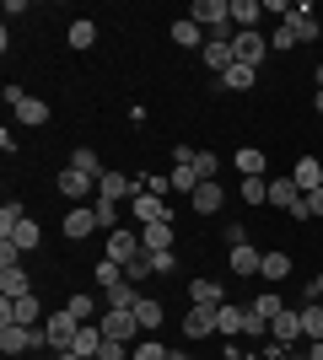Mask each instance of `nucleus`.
<instances>
[{
    "label": "nucleus",
    "mask_w": 323,
    "mask_h": 360,
    "mask_svg": "<svg viewBox=\"0 0 323 360\" xmlns=\"http://www.w3.org/2000/svg\"><path fill=\"white\" fill-rule=\"evenodd\" d=\"M6 103H11L16 124H27V129L49 124V103H44V97H32V91H22V86H6Z\"/></svg>",
    "instance_id": "obj_1"
},
{
    "label": "nucleus",
    "mask_w": 323,
    "mask_h": 360,
    "mask_svg": "<svg viewBox=\"0 0 323 360\" xmlns=\"http://www.w3.org/2000/svg\"><path fill=\"white\" fill-rule=\"evenodd\" d=\"M76 333H81V323H76L70 312L44 317V339H49V349H54V355H70V349H76Z\"/></svg>",
    "instance_id": "obj_2"
},
{
    "label": "nucleus",
    "mask_w": 323,
    "mask_h": 360,
    "mask_svg": "<svg viewBox=\"0 0 323 360\" xmlns=\"http://www.w3.org/2000/svg\"><path fill=\"white\" fill-rule=\"evenodd\" d=\"M38 345H49L44 328H27V323H0V349H6V355H27V349H38Z\"/></svg>",
    "instance_id": "obj_3"
},
{
    "label": "nucleus",
    "mask_w": 323,
    "mask_h": 360,
    "mask_svg": "<svg viewBox=\"0 0 323 360\" xmlns=\"http://www.w3.org/2000/svg\"><path fill=\"white\" fill-rule=\"evenodd\" d=\"M97 328H103V339H119V345H129L140 333V323H135V312H119V307H108L103 317H97Z\"/></svg>",
    "instance_id": "obj_4"
},
{
    "label": "nucleus",
    "mask_w": 323,
    "mask_h": 360,
    "mask_svg": "<svg viewBox=\"0 0 323 360\" xmlns=\"http://www.w3.org/2000/svg\"><path fill=\"white\" fill-rule=\"evenodd\" d=\"M0 323H27V328H38V323H44V307H38V296H22V301L0 296Z\"/></svg>",
    "instance_id": "obj_5"
},
{
    "label": "nucleus",
    "mask_w": 323,
    "mask_h": 360,
    "mask_svg": "<svg viewBox=\"0 0 323 360\" xmlns=\"http://www.w3.org/2000/svg\"><path fill=\"white\" fill-rule=\"evenodd\" d=\"M129 215H135V226H156V221H172V215H167V199L146 194V188H140V194L129 199Z\"/></svg>",
    "instance_id": "obj_6"
},
{
    "label": "nucleus",
    "mask_w": 323,
    "mask_h": 360,
    "mask_svg": "<svg viewBox=\"0 0 323 360\" xmlns=\"http://www.w3.org/2000/svg\"><path fill=\"white\" fill-rule=\"evenodd\" d=\"M232 54H237V65H253V70H259L264 54H270V44H264L259 27H253V32H237V38H232Z\"/></svg>",
    "instance_id": "obj_7"
},
{
    "label": "nucleus",
    "mask_w": 323,
    "mask_h": 360,
    "mask_svg": "<svg viewBox=\"0 0 323 360\" xmlns=\"http://www.w3.org/2000/svg\"><path fill=\"white\" fill-rule=\"evenodd\" d=\"M140 194V183L135 178H124V172H103L97 178V199H113V205H124V199H135Z\"/></svg>",
    "instance_id": "obj_8"
},
{
    "label": "nucleus",
    "mask_w": 323,
    "mask_h": 360,
    "mask_svg": "<svg viewBox=\"0 0 323 360\" xmlns=\"http://www.w3.org/2000/svg\"><path fill=\"white\" fill-rule=\"evenodd\" d=\"M286 32H291V38H296V44H318V16H312V6H296V11L291 16H286Z\"/></svg>",
    "instance_id": "obj_9"
},
{
    "label": "nucleus",
    "mask_w": 323,
    "mask_h": 360,
    "mask_svg": "<svg viewBox=\"0 0 323 360\" xmlns=\"http://www.w3.org/2000/svg\"><path fill=\"white\" fill-rule=\"evenodd\" d=\"M146 253V248H140V231H108V258H113V264H129V258H140Z\"/></svg>",
    "instance_id": "obj_10"
},
{
    "label": "nucleus",
    "mask_w": 323,
    "mask_h": 360,
    "mask_svg": "<svg viewBox=\"0 0 323 360\" xmlns=\"http://www.w3.org/2000/svg\"><path fill=\"white\" fill-rule=\"evenodd\" d=\"M60 231H65L70 242H81V237H92V231H103V226H97V210H92V205H76V210L65 215Z\"/></svg>",
    "instance_id": "obj_11"
},
{
    "label": "nucleus",
    "mask_w": 323,
    "mask_h": 360,
    "mask_svg": "<svg viewBox=\"0 0 323 360\" xmlns=\"http://www.w3.org/2000/svg\"><path fill=\"white\" fill-rule=\"evenodd\" d=\"M270 339H275L280 349H291L296 339H302V312H291V307H286V312H280L275 323H270Z\"/></svg>",
    "instance_id": "obj_12"
},
{
    "label": "nucleus",
    "mask_w": 323,
    "mask_h": 360,
    "mask_svg": "<svg viewBox=\"0 0 323 360\" xmlns=\"http://www.w3.org/2000/svg\"><path fill=\"white\" fill-rule=\"evenodd\" d=\"M270 205L286 210V215H296V210H302V188H296L291 178H270Z\"/></svg>",
    "instance_id": "obj_13"
},
{
    "label": "nucleus",
    "mask_w": 323,
    "mask_h": 360,
    "mask_svg": "<svg viewBox=\"0 0 323 360\" xmlns=\"http://www.w3.org/2000/svg\"><path fill=\"white\" fill-rule=\"evenodd\" d=\"M259 264H264V253L253 248V242H243V248H227V269H232V274H243V280H248V274H259Z\"/></svg>",
    "instance_id": "obj_14"
},
{
    "label": "nucleus",
    "mask_w": 323,
    "mask_h": 360,
    "mask_svg": "<svg viewBox=\"0 0 323 360\" xmlns=\"http://www.w3.org/2000/svg\"><path fill=\"white\" fill-rule=\"evenodd\" d=\"M215 333V307H189L184 312V339H210Z\"/></svg>",
    "instance_id": "obj_15"
},
{
    "label": "nucleus",
    "mask_w": 323,
    "mask_h": 360,
    "mask_svg": "<svg viewBox=\"0 0 323 360\" xmlns=\"http://www.w3.org/2000/svg\"><path fill=\"white\" fill-rule=\"evenodd\" d=\"M172 44H178V49H205V44H210V32H205L194 16H178V22H172Z\"/></svg>",
    "instance_id": "obj_16"
},
{
    "label": "nucleus",
    "mask_w": 323,
    "mask_h": 360,
    "mask_svg": "<svg viewBox=\"0 0 323 360\" xmlns=\"http://www.w3.org/2000/svg\"><path fill=\"white\" fill-rule=\"evenodd\" d=\"M200 54H205V65H210L215 75H227L232 65H237V54H232V38H210V44H205Z\"/></svg>",
    "instance_id": "obj_17"
},
{
    "label": "nucleus",
    "mask_w": 323,
    "mask_h": 360,
    "mask_svg": "<svg viewBox=\"0 0 323 360\" xmlns=\"http://www.w3.org/2000/svg\"><path fill=\"white\" fill-rule=\"evenodd\" d=\"M140 248H146V253H172V221L140 226Z\"/></svg>",
    "instance_id": "obj_18"
},
{
    "label": "nucleus",
    "mask_w": 323,
    "mask_h": 360,
    "mask_svg": "<svg viewBox=\"0 0 323 360\" xmlns=\"http://www.w3.org/2000/svg\"><path fill=\"white\" fill-rule=\"evenodd\" d=\"M54 188H60L65 199H87V194H92V188H97V183L87 178V172H76V167H65L60 178H54Z\"/></svg>",
    "instance_id": "obj_19"
},
{
    "label": "nucleus",
    "mask_w": 323,
    "mask_h": 360,
    "mask_svg": "<svg viewBox=\"0 0 323 360\" xmlns=\"http://www.w3.org/2000/svg\"><path fill=\"white\" fill-rule=\"evenodd\" d=\"M243 323H248V307H232V301H221V307H215V333H221V339L243 333Z\"/></svg>",
    "instance_id": "obj_20"
},
{
    "label": "nucleus",
    "mask_w": 323,
    "mask_h": 360,
    "mask_svg": "<svg viewBox=\"0 0 323 360\" xmlns=\"http://www.w3.org/2000/svg\"><path fill=\"white\" fill-rule=\"evenodd\" d=\"M291 183L302 188V194H312V188H323V167H318V156H302V162L291 167Z\"/></svg>",
    "instance_id": "obj_21"
},
{
    "label": "nucleus",
    "mask_w": 323,
    "mask_h": 360,
    "mask_svg": "<svg viewBox=\"0 0 323 360\" xmlns=\"http://www.w3.org/2000/svg\"><path fill=\"white\" fill-rule=\"evenodd\" d=\"M253 81H259L253 65H232L227 75H215V86H221V91H253Z\"/></svg>",
    "instance_id": "obj_22"
},
{
    "label": "nucleus",
    "mask_w": 323,
    "mask_h": 360,
    "mask_svg": "<svg viewBox=\"0 0 323 360\" xmlns=\"http://www.w3.org/2000/svg\"><path fill=\"white\" fill-rule=\"evenodd\" d=\"M135 323H140V333L162 328V323H167V312H162V301H156V296H140V301H135Z\"/></svg>",
    "instance_id": "obj_23"
},
{
    "label": "nucleus",
    "mask_w": 323,
    "mask_h": 360,
    "mask_svg": "<svg viewBox=\"0 0 323 360\" xmlns=\"http://www.w3.org/2000/svg\"><path fill=\"white\" fill-rule=\"evenodd\" d=\"M259 16H264V0H232V27L237 32H253Z\"/></svg>",
    "instance_id": "obj_24"
},
{
    "label": "nucleus",
    "mask_w": 323,
    "mask_h": 360,
    "mask_svg": "<svg viewBox=\"0 0 323 360\" xmlns=\"http://www.w3.org/2000/svg\"><path fill=\"white\" fill-rule=\"evenodd\" d=\"M189 205H194V215H215L221 210V183H200V188L189 194Z\"/></svg>",
    "instance_id": "obj_25"
},
{
    "label": "nucleus",
    "mask_w": 323,
    "mask_h": 360,
    "mask_svg": "<svg viewBox=\"0 0 323 360\" xmlns=\"http://www.w3.org/2000/svg\"><path fill=\"white\" fill-rule=\"evenodd\" d=\"M0 296L6 301H22V296H32V280L22 269H0Z\"/></svg>",
    "instance_id": "obj_26"
},
{
    "label": "nucleus",
    "mask_w": 323,
    "mask_h": 360,
    "mask_svg": "<svg viewBox=\"0 0 323 360\" xmlns=\"http://www.w3.org/2000/svg\"><path fill=\"white\" fill-rule=\"evenodd\" d=\"M65 44H70V49H92L97 44V22H92V16H76L70 32H65Z\"/></svg>",
    "instance_id": "obj_27"
},
{
    "label": "nucleus",
    "mask_w": 323,
    "mask_h": 360,
    "mask_svg": "<svg viewBox=\"0 0 323 360\" xmlns=\"http://www.w3.org/2000/svg\"><path fill=\"white\" fill-rule=\"evenodd\" d=\"M259 274H270V285H275V280H286V274H291V253H286V248H270V253H264V264H259Z\"/></svg>",
    "instance_id": "obj_28"
},
{
    "label": "nucleus",
    "mask_w": 323,
    "mask_h": 360,
    "mask_svg": "<svg viewBox=\"0 0 323 360\" xmlns=\"http://www.w3.org/2000/svg\"><path fill=\"white\" fill-rule=\"evenodd\" d=\"M103 301H108V307H119V312H135L140 290H135V280H119L113 290H103Z\"/></svg>",
    "instance_id": "obj_29"
},
{
    "label": "nucleus",
    "mask_w": 323,
    "mask_h": 360,
    "mask_svg": "<svg viewBox=\"0 0 323 360\" xmlns=\"http://www.w3.org/2000/svg\"><path fill=\"white\" fill-rule=\"evenodd\" d=\"M97 349H103V328H97V323H81V333H76V349H70V355H87V360H97Z\"/></svg>",
    "instance_id": "obj_30"
},
{
    "label": "nucleus",
    "mask_w": 323,
    "mask_h": 360,
    "mask_svg": "<svg viewBox=\"0 0 323 360\" xmlns=\"http://www.w3.org/2000/svg\"><path fill=\"white\" fill-rule=\"evenodd\" d=\"M232 162H237V172H243V178H264V150H259V146H243Z\"/></svg>",
    "instance_id": "obj_31"
},
{
    "label": "nucleus",
    "mask_w": 323,
    "mask_h": 360,
    "mask_svg": "<svg viewBox=\"0 0 323 360\" xmlns=\"http://www.w3.org/2000/svg\"><path fill=\"white\" fill-rule=\"evenodd\" d=\"M70 167H76V172H87L92 183L108 172V167H97V150H92V146H76V150H70Z\"/></svg>",
    "instance_id": "obj_32"
},
{
    "label": "nucleus",
    "mask_w": 323,
    "mask_h": 360,
    "mask_svg": "<svg viewBox=\"0 0 323 360\" xmlns=\"http://www.w3.org/2000/svg\"><path fill=\"white\" fill-rule=\"evenodd\" d=\"M302 339H312V345L323 339V301H308V307H302Z\"/></svg>",
    "instance_id": "obj_33"
},
{
    "label": "nucleus",
    "mask_w": 323,
    "mask_h": 360,
    "mask_svg": "<svg viewBox=\"0 0 323 360\" xmlns=\"http://www.w3.org/2000/svg\"><path fill=\"white\" fill-rule=\"evenodd\" d=\"M189 301H194V307H221V285H215V280H194V285H189Z\"/></svg>",
    "instance_id": "obj_34"
},
{
    "label": "nucleus",
    "mask_w": 323,
    "mask_h": 360,
    "mask_svg": "<svg viewBox=\"0 0 323 360\" xmlns=\"http://www.w3.org/2000/svg\"><path fill=\"white\" fill-rule=\"evenodd\" d=\"M65 312L76 317V323H97V317H103V312H97V296H70V301H65Z\"/></svg>",
    "instance_id": "obj_35"
},
{
    "label": "nucleus",
    "mask_w": 323,
    "mask_h": 360,
    "mask_svg": "<svg viewBox=\"0 0 323 360\" xmlns=\"http://www.w3.org/2000/svg\"><path fill=\"white\" fill-rule=\"evenodd\" d=\"M248 312H253V317H264V323H275V317H280V312H286V301H280V296H275V290H264V296H259V301H253V307H248Z\"/></svg>",
    "instance_id": "obj_36"
},
{
    "label": "nucleus",
    "mask_w": 323,
    "mask_h": 360,
    "mask_svg": "<svg viewBox=\"0 0 323 360\" xmlns=\"http://www.w3.org/2000/svg\"><path fill=\"white\" fill-rule=\"evenodd\" d=\"M27 221V210H22V199H11V205H0V237H11L16 226Z\"/></svg>",
    "instance_id": "obj_37"
},
{
    "label": "nucleus",
    "mask_w": 323,
    "mask_h": 360,
    "mask_svg": "<svg viewBox=\"0 0 323 360\" xmlns=\"http://www.w3.org/2000/svg\"><path fill=\"white\" fill-rule=\"evenodd\" d=\"M38 237H44V231H38V221H22V226H16V231H11L6 242H16L22 253H32V248H38Z\"/></svg>",
    "instance_id": "obj_38"
},
{
    "label": "nucleus",
    "mask_w": 323,
    "mask_h": 360,
    "mask_svg": "<svg viewBox=\"0 0 323 360\" xmlns=\"http://www.w3.org/2000/svg\"><path fill=\"white\" fill-rule=\"evenodd\" d=\"M237 194L248 199V205H270V178H243V188Z\"/></svg>",
    "instance_id": "obj_39"
},
{
    "label": "nucleus",
    "mask_w": 323,
    "mask_h": 360,
    "mask_svg": "<svg viewBox=\"0 0 323 360\" xmlns=\"http://www.w3.org/2000/svg\"><path fill=\"white\" fill-rule=\"evenodd\" d=\"M194 172H200V183H215V172H221L215 150H194Z\"/></svg>",
    "instance_id": "obj_40"
},
{
    "label": "nucleus",
    "mask_w": 323,
    "mask_h": 360,
    "mask_svg": "<svg viewBox=\"0 0 323 360\" xmlns=\"http://www.w3.org/2000/svg\"><path fill=\"white\" fill-rule=\"evenodd\" d=\"M146 274H156V269H151V253H140V258H129V264H124V280H135V285L146 280Z\"/></svg>",
    "instance_id": "obj_41"
},
{
    "label": "nucleus",
    "mask_w": 323,
    "mask_h": 360,
    "mask_svg": "<svg viewBox=\"0 0 323 360\" xmlns=\"http://www.w3.org/2000/svg\"><path fill=\"white\" fill-rule=\"evenodd\" d=\"M119 280H124V269L113 264V258H103V264H97V285H103V290H113Z\"/></svg>",
    "instance_id": "obj_42"
},
{
    "label": "nucleus",
    "mask_w": 323,
    "mask_h": 360,
    "mask_svg": "<svg viewBox=\"0 0 323 360\" xmlns=\"http://www.w3.org/2000/svg\"><path fill=\"white\" fill-rule=\"evenodd\" d=\"M92 210H97V226H103V231H113V226H119V205H113V199H97Z\"/></svg>",
    "instance_id": "obj_43"
},
{
    "label": "nucleus",
    "mask_w": 323,
    "mask_h": 360,
    "mask_svg": "<svg viewBox=\"0 0 323 360\" xmlns=\"http://www.w3.org/2000/svg\"><path fill=\"white\" fill-rule=\"evenodd\" d=\"M129 360H167V349L156 345V339H140V349H129Z\"/></svg>",
    "instance_id": "obj_44"
},
{
    "label": "nucleus",
    "mask_w": 323,
    "mask_h": 360,
    "mask_svg": "<svg viewBox=\"0 0 323 360\" xmlns=\"http://www.w3.org/2000/svg\"><path fill=\"white\" fill-rule=\"evenodd\" d=\"M0 269H22V248L0 237Z\"/></svg>",
    "instance_id": "obj_45"
},
{
    "label": "nucleus",
    "mask_w": 323,
    "mask_h": 360,
    "mask_svg": "<svg viewBox=\"0 0 323 360\" xmlns=\"http://www.w3.org/2000/svg\"><path fill=\"white\" fill-rule=\"evenodd\" d=\"M97 360H129V349H124L119 339H103V349H97Z\"/></svg>",
    "instance_id": "obj_46"
},
{
    "label": "nucleus",
    "mask_w": 323,
    "mask_h": 360,
    "mask_svg": "<svg viewBox=\"0 0 323 360\" xmlns=\"http://www.w3.org/2000/svg\"><path fill=\"white\" fill-rule=\"evenodd\" d=\"M243 333H248V339H264V333H270V323H264V317H253V312H248V323H243Z\"/></svg>",
    "instance_id": "obj_47"
},
{
    "label": "nucleus",
    "mask_w": 323,
    "mask_h": 360,
    "mask_svg": "<svg viewBox=\"0 0 323 360\" xmlns=\"http://www.w3.org/2000/svg\"><path fill=\"white\" fill-rule=\"evenodd\" d=\"M151 269L156 274H172V269H178V258H172V253H151Z\"/></svg>",
    "instance_id": "obj_48"
},
{
    "label": "nucleus",
    "mask_w": 323,
    "mask_h": 360,
    "mask_svg": "<svg viewBox=\"0 0 323 360\" xmlns=\"http://www.w3.org/2000/svg\"><path fill=\"white\" fill-rule=\"evenodd\" d=\"M270 44H275V49H296V38H291V32H286V22H280V27H275V38H270Z\"/></svg>",
    "instance_id": "obj_49"
},
{
    "label": "nucleus",
    "mask_w": 323,
    "mask_h": 360,
    "mask_svg": "<svg viewBox=\"0 0 323 360\" xmlns=\"http://www.w3.org/2000/svg\"><path fill=\"white\" fill-rule=\"evenodd\" d=\"M308 215H318V221H323V188H312V194H308Z\"/></svg>",
    "instance_id": "obj_50"
},
{
    "label": "nucleus",
    "mask_w": 323,
    "mask_h": 360,
    "mask_svg": "<svg viewBox=\"0 0 323 360\" xmlns=\"http://www.w3.org/2000/svg\"><path fill=\"white\" fill-rule=\"evenodd\" d=\"M253 360H291V355H286V349H280V345H270V349H264V355H253Z\"/></svg>",
    "instance_id": "obj_51"
},
{
    "label": "nucleus",
    "mask_w": 323,
    "mask_h": 360,
    "mask_svg": "<svg viewBox=\"0 0 323 360\" xmlns=\"http://www.w3.org/2000/svg\"><path fill=\"white\" fill-rule=\"evenodd\" d=\"M308 301H323V274H312V285H308Z\"/></svg>",
    "instance_id": "obj_52"
},
{
    "label": "nucleus",
    "mask_w": 323,
    "mask_h": 360,
    "mask_svg": "<svg viewBox=\"0 0 323 360\" xmlns=\"http://www.w3.org/2000/svg\"><path fill=\"white\" fill-rule=\"evenodd\" d=\"M167 360H194V355H184V349H167Z\"/></svg>",
    "instance_id": "obj_53"
},
{
    "label": "nucleus",
    "mask_w": 323,
    "mask_h": 360,
    "mask_svg": "<svg viewBox=\"0 0 323 360\" xmlns=\"http://www.w3.org/2000/svg\"><path fill=\"white\" fill-rule=\"evenodd\" d=\"M308 360H323V339H318V345H312V355Z\"/></svg>",
    "instance_id": "obj_54"
},
{
    "label": "nucleus",
    "mask_w": 323,
    "mask_h": 360,
    "mask_svg": "<svg viewBox=\"0 0 323 360\" xmlns=\"http://www.w3.org/2000/svg\"><path fill=\"white\" fill-rule=\"evenodd\" d=\"M312 108H318V113H323V91H318V97H312Z\"/></svg>",
    "instance_id": "obj_55"
},
{
    "label": "nucleus",
    "mask_w": 323,
    "mask_h": 360,
    "mask_svg": "<svg viewBox=\"0 0 323 360\" xmlns=\"http://www.w3.org/2000/svg\"><path fill=\"white\" fill-rule=\"evenodd\" d=\"M54 360H87V355H54Z\"/></svg>",
    "instance_id": "obj_56"
},
{
    "label": "nucleus",
    "mask_w": 323,
    "mask_h": 360,
    "mask_svg": "<svg viewBox=\"0 0 323 360\" xmlns=\"http://www.w3.org/2000/svg\"><path fill=\"white\" fill-rule=\"evenodd\" d=\"M318 91H323V65H318Z\"/></svg>",
    "instance_id": "obj_57"
}]
</instances>
